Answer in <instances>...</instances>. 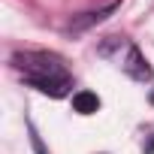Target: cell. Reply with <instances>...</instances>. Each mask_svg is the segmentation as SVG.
<instances>
[{"mask_svg":"<svg viewBox=\"0 0 154 154\" xmlns=\"http://www.w3.org/2000/svg\"><path fill=\"white\" fill-rule=\"evenodd\" d=\"M151 103H154V91H151Z\"/></svg>","mask_w":154,"mask_h":154,"instance_id":"obj_4","label":"cell"},{"mask_svg":"<svg viewBox=\"0 0 154 154\" xmlns=\"http://www.w3.org/2000/svg\"><path fill=\"white\" fill-rule=\"evenodd\" d=\"M72 109L79 115H94L100 109V97L91 91H79V94H72Z\"/></svg>","mask_w":154,"mask_h":154,"instance_id":"obj_2","label":"cell"},{"mask_svg":"<svg viewBox=\"0 0 154 154\" xmlns=\"http://www.w3.org/2000/svg\"><path fill=\"white\" fill-rule=\"evenodd\" d=\"M124 69L133 75V79H148V75H151V69L145 66V60H142V54H139V48H130V51H127Z\"/></svg>","mask_w":154,"mask_h":154,"instance_id":"obj_3","label":"cell"},{"mask_svg":"<svg viewBox=\"0 0 154 154\" xmlns=\"http://www.w3.org/2000/svg\"><path fill=\"white\" fill-rule=\"evenodd\" d=\"M15 63L24 69V75L30 79L33 88H39L42 94H51V97H63L66 88H69V75L66 69L48 57V54H18Z\"/></svg>","mask_w":154,"mask_h":154,"instance_id":"obj_1","label":"cell"}]
</instances>
